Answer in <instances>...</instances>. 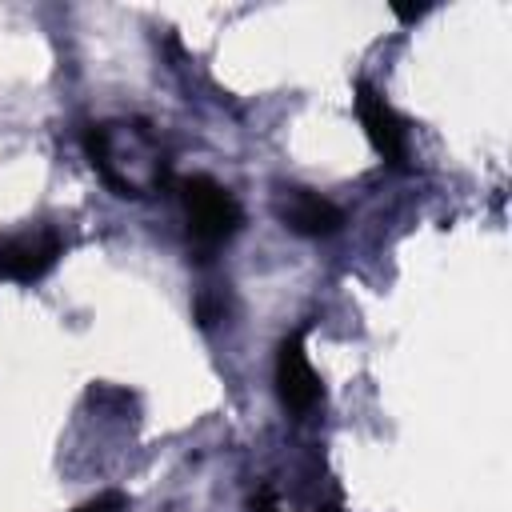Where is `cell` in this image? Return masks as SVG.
<instances>
[{
	"mask_svg": "<svg viewBox=\"0 0 512 512\" xmlns=\"http://www.w3.org/2000/svg\"><path fill=\"white\" fill-rule=\"evenodd\" d=\"M88 160L120 196H144L164 180V160L144 124H92L84 132Z\"/></svg>",
	"mask_w": 512,
	"mask_h": 512,
	"instance_id": "cell-1",
	"label": "cell"
},
{
	"mask_svg": "<svg viewBox=\"0 0 512 512\" xmlns=\"http://www.w3.org/2000/svg\"><path fill=\"white\" fill-rule=\"evenodd\" d=\"M180 204L188 216V232L204 252L224 244L244 220L236 196L224 184H216L212 176H184L180 180Z\"/></svg>",
	"mask_w": 512,
	"mask_h": 512,
	"instance_id": "cell-2",
	"label": "cell"
},
{
	"mask_svg": "<svg viewBox=\"0 0 512 512\" xmlns=\"http://www.w3.org/2000/svg\"><path fill=\"white\" fill-rule=\"evenodd\" d=\"M276 392H280V404L296 416L320 404V376L304 352V332L284 336L276 348Z\"/></svg>",
	"mask_w": 512,
	"mask_h": 512,
	"instance_id": "cell-3",
	"label": "cell"
},
{
	"mask_svg": "<svg viewBox=\"0 0 512 512\" xmlns=\"http://www.w3.org/2000/svg\"><path fill=\"white\" fill-rule=\"evenodd\" d=\"M356 112H360L364 136L372 140V148L380 152V160L392 164V168H400L408 160V128L396 116V108L372 84H360L356 88Z\"/></svg>",
	"mask_w": 512,
	"mask_h": 512,
	"instance_id": "cell-4",
	"label": "cell"
},
{
	"mask_svg": "<svg viewBox=\"0 0 512 512\" xmlns=\"http://www.w3.org/2000/svg\"><path fill=\"white\" fill-rule=\"evenodd\" d=\"M56 256H60V236L56 232H48V228L12 232V236L0 240V276L32 284L56 264Z\"/></svg>",
	"mask_w": 512,
	"mask_h": 512,
	"instance_id": "cell-5",
	"label": "cell"
},
{
	"mask_svg": "<svg viewBox=\"0 0 512 512\" xmlns=\"http://www.w3.org/2000/svg\"><path fill=\"white\" fill-rule=\"evenodd\" d=\"M280 216H284V224H288L292 232H300V236H332V232H340V224H344L340 208H336L332 200L316 196L312 188H284V196H280Z\"/></svg>",
	"mask_w": 512,
	"mask_h": 512,
	"instance_id": "cell-6",
	"label": "cell"
},
{
	"mask_svg": "<svg viewBox=\"0 0 512 512\" xmlns=\"http://www.w3.org/2000/svg\"><path fill=\"white\" fill-rule=\"evenodd\" d=\"M88 400H92L96 408H132V396H128L124 388H108V384H96V388L88 392Z\"/></svg>",
	"mask_w": 512,
	"mask_h": 512,
	"instance_id": "cell-7",
	"label": "cell"
},
{
	"mask_svg": "<svg viewBox=\"0 0 512 512\" xmlns=\"http://www.w3.org/2000/svg\"><path fill=\"white\" fill-rule=\"evenodd\" d=\"M124 492H100L96 500H88V504H80L76 512H124Z\"/></svg>",
	"mask_w": 512,
	"mask_h": 512,
	"instance_id": "cell-8",
	"label": "cell"
},
{
	"mask_svg": "<svg viewBox=\"0 0 512 512\" xmlns=\"http://www.w3.org/2000/svg\"><path fill=\"white\" fill-rule=\"evenodd\" d=\"M252 512H280V508H276V496H272L268 488L256 492V496H252Z\"/></svg>",
	"mask_w": 512,
	"mask_h": 512,
	"instance_id": "cell-9",
	"label": "cell"
},
{
	"mask_svg": "<svg viewBox=\"0 0 512 512\" xmlns=\"http://www.w3.org/2000/svg\"><path fill=\"white\" fill-rule=\"evenodd\" d=\"M392 12H396L400 20H420V16L428 12V4H416V8H404V4H392Z\"/></svg>",
	"mask_w": 512,
	"mask_h": 512,
	"instance_id": "cell-10",
	"label": "cell"
}]
</instances>
